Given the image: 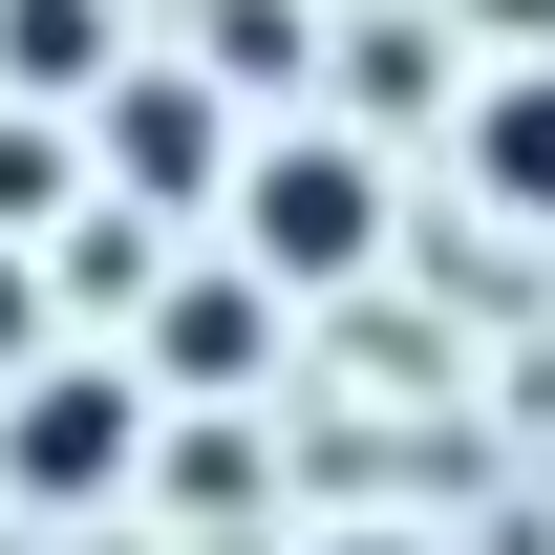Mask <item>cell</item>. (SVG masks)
<instances>
[{"label":"cell","mask_w":555,"mask_h":555,"mask_svg":"<svg viewBox=\"0 0 555 555\" xmlns=\"http://www.w3.org/2000/svg\"><path fill=\"white\" fill-rule=\"evenodd\" d=\"M129 470H150V406L107 363H43V385L0 406V491H22V513H107Z\"/></svg>","instance_id":"1"},{"label":"cell","mask_w":555,"mask_h":555,"mask_svg":"<svg viewBox=\"0 0 555 555\" xmlns=\"http://www.w3.org/2000/svg\"><path fill=\"white\" fill-rule=\"evenodd\" d=\"M235 235H257V278H363V235H385V171H363L343 129H278L257 171H235Z\"/></svg>","instance_id":"2"},{"label":"cell","mask_w":555,"mask_h":555,"mask_svg":"<svg viewBox=\"0 0 555 555\" xmlns=\"http://www.w3.org/2000/svg\"><path fill=\"white\" fill-rule=\"evenodd\" d=\"M257 299H278V278H171V321H150V363H171V385H257V343H278Z\"/></svg>","instance_id":"3"},{"label":"cell","mask_w":555,"mask_h":555,"mask_svg":"<svg viewBox=\"0 0 555 555\" xmlns=\"http://www.w3.org/2000/svg\"><path fill=\"white\" fill-rule=\"evenodd\" d=\"M470 171H491L513 214H555V65H534V86H491V107H470Z\"/></svg>","instance_id":"4"},{"label":"cell","mask_w":555,"mask_h":555,"mask_svg":"<svg viewBox=\"0 0 555 555\" xmlns=\"http://www.w3.org/2000/svg\"><path fill=\"white\" fill-rule=\"evenodd\" d=\"M129 193H214V107L193 86H129Z\"/></svg>","instance_id":"5"},{"label":"cell","mask_w":555,"mask_h":555,"mask_svg":"<svg viewBox=\"0 0 555 555\" xmlns=\"http://www.w3.org/2000/svg\"><path fill=\"white\" fill-rule=\"evenodd\" d=\"M0 65H22V86H86V65H107V0H0Z\"/></svg>","instance_id":"6"},{"label":"cell","mask_w":555,"mask_h":555,"mask_svg":"<svg viewBox=\"0 0 555 555\" xmlns=\"http://www.w3.org/2000/svg\"><path fill=\"white\" fill-rule=\"evenodd\" d=\"M22 343H43V278H22V257H0V363H22Z\"/></svg>","instance_id":"7"},{"label":"cell","mask_w":555,"mask_h":555,"mask_svg":"<svg viewBox=\"0 0 555 555\" xmlns=\"http://www.w3.org/2000/svg\"><path fill=\"white\" fill-rule=\"evenodd\" d=\"M343 555H385V534H343Z\"/></svg>","instance_id":"8"}]
</instances>
